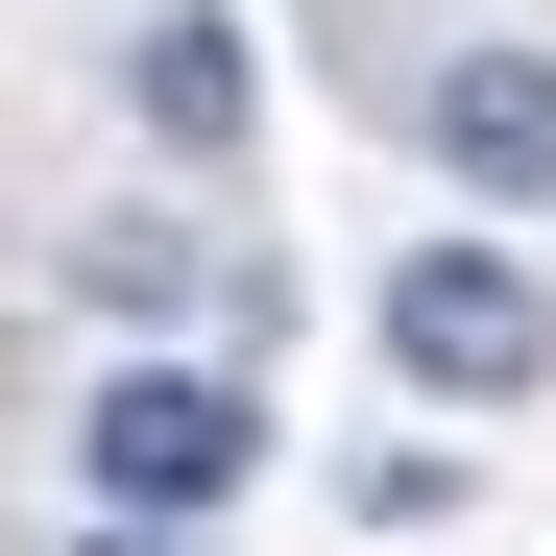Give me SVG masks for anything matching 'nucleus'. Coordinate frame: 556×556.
Masks as SVG:
<instances>
[{
	"mask_svg": "<svg viewBox=\"0 0 556 556\" xmlns=\"http://www.w3.org/2000/svg\"><path fill=\"white\" fill-rule=\"evenodd\" d=\"M73 459H98V532H194V508H242V459H266V388H242V363H98Z\"/></svg>",
	"mask_w": 556,
	"mask_h": 556,
	"instance_id": "nucleus-1",
	"label": "nucleus"
},
{
	"mask_svg": "<svg viewBox=\"0 0 556 556\" xmlns=\"http://www.w3.org/2000/svg\"><path fill=\"white\" fill-rule=\"evenodd\" d=\"M73 266H98L122 315H194V291H218V242H194V218H98V242H73Z\"/></svg>",
	"mask_w": 556,
	"mask_h": 556,
	"instance_id": "nucleus-5",
	"label": "nucleus"
},
{
	"mask_svg": "<svg viewBox=\"0 0 556 556\" xmlns=\"http://www.w3.org/2000/svg\"><path fill=\"white\" fill-rule=\"evenodd\" d=\"M242 122H266V73H242V25H218V0H169V25H146V146H169V169H218Z\"/></svg>",
	"mask_w": 556,
	"mask_h": 556,
	"instance_id": "nucleus-4",
	"label": "nucleus"
},
{
	"mask_svg": "<svg viewBox=\"0 0 556 556\" xmlns=\"http://www.w3.org/2000/svg\"><path fill=\"white\" fill-rule=\"evenodd\" d=\"M98 556H194V532H98Z\"/></svg>",
	"mask_w": 556,
	"mask_h": 556,
	"instance_id": "nucleus-6",
	"label": "nucleus"
},
{
	"mask_svg": "<svg viewBox=\"0 0 556 556\" xmlns=\"http://www.w3.org/2000/svg\"><path fill=\"white\" fill-rule=\"evenodd\" d=\"M388 363H412L435 412H532L556 388V291H532L508 242H412L388 266Z\"/></svg>",
	"mask_w": 556,
	"mask_h": 556,
	"instance_id": "nucleus-2",
	"label": "nucleus"
},
{
	"mask_svg": "<svg viewBox=\"0 0 556 556\" xmlns=\"http://www.w3.org/2000/svg\"><path fill=\"white\" fill-rule=\"evenodd\" d=\"M435 169H459V194H532V169H556V49H459L435 73Z\"/></svg>",
	"mask_w": 556,
	"mask_h": 556,
	"instance_id": "nucleus-3",
	"label": "nucleus"
}]
</instances>
